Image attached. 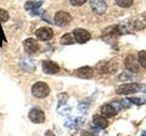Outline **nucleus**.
I'll return each mask as SVG.
<instances>
[{
	"instance_id": "nucleus-1",
	"label": "nucleus",
	"mask_w": 146,
	"mask_h": 136,
	"mask_svg": "<svg viewBox=\"0 0 146 136\" xmlns=\"http://www.w3.org/2000/svg\"><path fill=\"white\" fill-rule=\"evenodd\" d=\"M138 92L146 94V85L135 84V83L125 84L119 86L116 90V93L118 94H135Z\"/></svg>"
},
{
	"instance_id": "nucleus-2",
	"label": "nucleus",
	"mask_w": 146,
	"mask_h": 136,
	"mask_svg": "<svg viewBox=\"0 0 146 136\" xmlns=\"http://www.w3.org/2000/svg\"><path fill=\"white\" fill-rule=\"evenodd\" d=\"M31 93L34 97L41 99L48 96L50 93V89L48 84H46L45 82H38L32 86Z\"/></svg>"
},
{
	"instance_id": "nucleus-3",
	"label": "nucleus",
	"mask_w": 146,
	"mask_h": 136,
	"mask_svg": "<svg viewBox=\"0 0 146 136\" xmlns=\"http://www.w3.org/2000/svg\"><path fill=\"white\" fill-rule=\"evenodd\" d=\"M122 105L119 102H113L111 103H106L102 107V114L105 118H111L115 116L121 110Z\"/></svg>"
},
{
	"instance_id": "nucleus-4",
	"label": "nucleus",
	"mask_w": 146,
	"mask_h": 136,
	"mask_svg": "<svg viewBox=\"0 0 146 136\" xmlns=\"http://www.w3.org/2000/svg\"><path fill=\"white\" fill-rule=\"evenodd\" d=\"M29 118L33 124H43L45 122V112L39 108L34 107L29 112Z\"/></svg>"
},
{
	"instance_id": "nucleus-5",
	"label": "nucleus",
	"mask_w": 146,
	"mask_h": 136,
	"mask_svg": "<svg viewBox=\"0 0 146 136\" xmlns=\"http://www.w3.org/2000/svg\"><path fill=\"white\" fill-rule=\"evenodd\" d=\"M55 24L58 26H65L68 24H70L72 20V17L68 13L64 11H58L55 15Z\"/></svg>"
},
{
	"instance_id": "nucleus-6",
	"label": "nucleus",
	"mask_w": 146,
	"mask_h": 136,
	"mask_svg": "<svg viewBox=\"0 0 146 136\" xmlns=\"http://www.w3.org/2000/svg\"><path fill=\"white\" fill-rule=\"evenodd\" d=\"M73 36L77 43L84 44L90 39L91 35L88 31L82 28H77L73 31Z\"/></svg>"
},
{
	"instance_id": "nucleus-7",
	"label": "nucleus",
	"mask_w": 146,
	"mask_h": 136,
	"mask_svg": "<svg viewBox=\"0 0 146 136\" xmlns=\"http://www.w3.org/2000/svg\"><path fill=\"white\" fill-rule=\"evenodd\" d=\"M25 51L29 54H33L36 53L39 49V44L34 38H27L23 42Z\"/></svg>"
},
{
	"instance_id": "nucleus-8",
	"label": "nucleus",
	"mask_w": 146,
	"mask_h": 136,
	"mask_svg": "<svg viewBox=\"0 0 146 136\" xmlns=\"http://www.w3.org/2000/svg\"><path fill=\"white\" fill-rule=\"evenodd\" d=\"M117 65L112 62H103L97 65V68L102 74H113L117 70Z\"/></svg>"
},
{
	"instance_id": "nucleus-9",
	"label": "nucleus",
	"mask_w": 146,
	"mask_h": 136,
	"mask_svg": "<svg viewBox=\"0 0 146 136\" xmlns=\"http://www.w3.org/2000/svg\"><path fill=\"white\" fill-rule=\"evenodd\" d=\"M42 70L47 75H56L59 72V66L52 61H43Z\"/></svg>"
},
{
	"instance_id": "nucleus-10",
	"label": "nucleus",
	"mask_w": 146,
	"mask_h": 136,
	"mask_svg": "<svg viewBox=\"0 0 146 136\" xmlns=\"http://www.w3.org/2000/svg\"><path fill=\"white\" fill-rule=\"evenodd\" d=\"M90 7L98 15H102L107 10V5L104 0H90Z\"/></svg>"
},
{
	"instance_id": "nucleus-11",
	"label": "nucleus",
	"mask_w": 146,
	"mask_h": 136,
	"mask_svg": "<svg viewBox=\"0 0 146 136\" xmlns=\"http://www.w3.org/2000/svg\"><path fill=\"white\" fill-rule=\"evenodd\" d=\"M36 36L41 41H48L52 38L53 31L49 27H41L36 31Z\"/></svg>"
},
{
	"instance_id": "nucleus-12",
	"label": "nucleus",
	"mask_w": 146,
	"mask_h": 136,
	"mask_svg": "<svg viewBox=\"0 0 146 136\" xmlns=\"http://www.w3.org/2000/svg\"><path fill=\"white\" fill-rule=\"evenodd\" d=\"M125 66L129 71L131 73H138L140 71L139 63L136 58L132 54H129L125 59Z\"/></svg>"
},
{
	"instance_id": "nucleus-13",
	"label": "nucleus",
	"mask_w": 146,
	"mask_h": 136,
	"mask_svg": "<svg viewBox=\"0 0 146 136\" xmlns=\"http://www.w3.org/2000/svg\"><path fill=\"white\" fill-rule=\"evenodd\" d=\"M93 69L90 66H82L76 70V75L84 79H90L93 76Z\"/></svg>"
},
{
	"instance_id": "nucleus-14",
	"label": "nucleus",
	"mask_w": 146,
	"mask_h": 136,
	"mask_svg": "<svg viewBox=\"0 0 146 136\" xmlns=\"http://www.w3.org/2000/svg\"><path fill=\"white\" fill-rule=\"evenodd\" d=\"M42 5V2L41 1H38V2H36V1H29L26 3V6H25V8L27 10L30 11L31 13L35 14V15H38V8L40 7V6Z\"/></svg>"
},
{
	"instance_id": "nucleus-15",
	"label": "nucleus",
	"mask_w": 146,
	"mask_h": 136,
	"mask_svg": "<svg viewBox=\"0 0 146 136\" xmlns=\"http://www.w3.org/2000/svg\"><path fill=\"white\" fill-rule=\"evenodd\" d=\"M93 124L100 129H105L109 124L106 118L98 114L93 116Z\"/></svg>"
},
{
	"instance_id": "nucleus-16",
	"label": "nucleus",
	"mask_w": 146,
	"mask_h": 136,
	"mask_svg": "<svg viewBox=\"0 0 146 136\" xmlns=\"http://www.w3.org/2000/svg\"><path fill=\"white\" fill-rule=\"evenodd\" d=\"M60 44L64 45H68V44H74V39H73L72 35L70 34H65L62 37L60 38Z\"/></svg>"
},
{
	"instance_id": "nucleus-17",
	"label": "nucleus",
	"mask_w": 146,
	"mask_h": 136,
	"mask_svg": "<svg viewBox=\"0 0 146 136\" xmlns=\"http://www.w3.org/2000/svg\"><path fill=\"white\" fill-rule=\"evenodd\" d=\"M138 63H140V65L143 68H146V51H141L139 53Z\"/></svg>"
},
{
	"instance_id": "nucleus-18",
	"label": "nucleus",
	"mask_w": 146,
	"mask_h": 136,
	"mask_svg": "<svg viewBox=\"0 0 146 136\" xmlns=\"http://www.w3.org/2000/svg\"><path fill=\"white\" fill-rule=\"evenodd\" d=\"M118 6H120L121 7H130L132 3H133V0H115Z\"/></svg>"
},
{
	"instance_id": "nucleus-19",
	"label": "nucleus",
	"mask_w": 146,
	"mask_h": 136,
	"mask_svg": "<svg viewBox=\"0 0 146 136\" xmlns=\"http://www.w3.org/2000/svg\"><path fill=\"white\" fill-rule=\"evenodd\" d=\"M9 15L5 9L0 8V22H6L8 20Z\"/></svg>"
},
{
	"instance_id": "nucleus-20",
	"label": "nucleus",
	"mask_w": 146,
	"mask_h": 136,
	"mask_svg": "<svg viewBox=\"0 0 146 136\" xmlns=\"http://www.w3.org/2000/svg\"><path fill=\"white\" fill-rule=\"evenodd\" d=\"M132 79V76L129 74H127V73H121V74L118 76V80L119 81H130Z\"/></svg>"
},
{
	"instance_id": "nucleus-21",
	"label": "nucleus",
	"mask_w": 146,
	"mask_h": 136,
	"mask_svg": "<svg viewBox=\"0 0 146 136\" xmlns=\"http://www.w3.org/2000/svg\"><path fill=\"white\" fill-rule=\"evenodd\" d=\"M128 100H129L130 103H134L136 105H141V104H143L146 102L144 99H141V98H130Z\"/></svg>"
},
{
	"instance_id": "nucleus-22",
	"label": "nucleus",
	"mask_w": 146,
	"mask_h": 136,
	"mask_svg": "<svg viewBox=\"0 0 146 136\" xmlns=\"http://www.w3.org/2000/svg\"><path fill=\"white\" fill-rule=\"evenodd\" d=\"M4 42H7V39H6V36H5L4 31L2 29L1 23H0V47H2V44Z\"/></svg>"
},
{
	"instance_id": "nucleus-23",
	"label": "nucleus",
	"mask_w": 146,
	"mask_h": 136,
	"mask_svg": "<svg viewBox=\"0 0 146 136\" xmlns=\"http://www.w3.org/2000/svg\"><path fill=\"white\" fill-rule=\"evenodd\" d=\"M70 4L72 6L74 7H80V6H82L87 0H70Z\"/></svg>"
},
{
	"instance_id": "nucleus-24",
	"label": "nucleus",
	"mask_w": 146,
	"mask_h": 136,
	"mask_svg": "<svg viewBox=\"0 0 146 136\" xmlns=\"http://www.w3.org/2000/svg\"><path fill=\"white\" fill-rule=\"evenodd\" d=\"M80 136H94V135L88 133V131H83V133L80 134Z\"/></svg>"
},
{
	"instance_id": "nucleus-25",
	"label": "nucleus",
	"mask_w": 146,
	"mask_h": 136,
	"mask_svg": "<svg viewBox=\"0 0 146 136\" xmlns=\"http://www.w3.org/2000/svg\"><path fill=\"white\" fill-rule=\"evenodd\" d=\"M45 136H56V135H55L51 131H48L47 133H46V135Z\"/></svg>"
}]
</instances>
